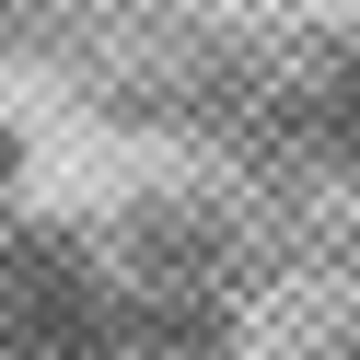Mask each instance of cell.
Segmentation results:
<instances>
[{
    "label": "cell",
    "instance_id": "1",
    "mask_svg": "<svg viewBox=\"0 0 360 360\" xmlns=\"http://www.w3.org/2000/svg\"><path fill=\"white\" fill-rule=\"evenodd\" d=\"M12 186H24V128L0 117V198H12Z\"/></svg>",
    "mask_w": 360,
    "mask_h": 360
}]
</instances>
